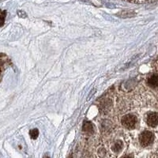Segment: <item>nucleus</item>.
<instances>
[{
    "mask_svg": "<svg viewBox=\"0 0 158 158\" xmlns=\"http://www.w3.org/2000/svg\"><path fill=\"white\" fill-rule=\"evenodd\" d=\"M138 119L133 114H126L123 116L121 119L122 125L126 129L132 130L136 126Z\"/></svg>",
    "mask_w": 158,
    "mask_h": 158,
    "instance_id": "1",
    "label": "nucleus"
},
{
    "mask_svg": "<svg viewBox=\"0 0 158 158\" xmlns=\"http://www.w3.org/2000/svg\"><path fill=\"white\" fill-rule=\"evenodd\" d=\"M146 123L151 127H156V126H158V113L150 112L147 116Z\"/></svg>",
    "mask_w": 158,
    "mask_h": 158,
    "instance_id": "3",
    "label": "nucleus"
},
{
    "mask_svg": "<svg viewBox=\"0 0 158 158\" xmlns=\"http://www.w3.org/2000/svg\"><path fill=\"white\" fill-rule=\"evenodd\" d=\"M148 85L152 88H158V74H153L148 78Z\"/></svg>",
    "mask_w": 158,
    "mask_h": 158,
    "instance_id": "4",
    "label": "nucleus"
},
{
    "mask_svg": "<svg viewBox=\"0 0 158 158\" xmlns=\"http://www.w3.org/2000/svg\"><path fill=\"white\" fill-rule=\"evenodd\" d=\"M2 54H0V81L2 80V74H3V71L5 70L6 66L7 64V58L5 55H3V57H2Z\"/></svg>",
    "mask_w": 158,
    "mask_h": 158,
    "instance_id": "5",
    "label": "nucleus"
},
{
    "mask_svg": "<svg viewBox=\"0 0 158 158\" xmlns=\"http://www.w3.org/2000/svg\"><path fill=\"white\" fill-rule=\"evenodd\" d=\"M154 140V134L151 131L149 130H145L139 135V142L141 146L143 147L150 146L153 142Z\"/></svg>",
    "mask_w": 158,
    "mask_h": 158,
    "instance_id": "2",
    "label": "nucleus"
},
{
    "mask_svg": "<svg viewBox=\"0 0 158 158\" xmlns=\"http://www.w3.org/2000/svg\"><path fill=\"white\" fill-rule=\"evenodd\" d=\"M5 17H6V13L5 12L0 13V26L2 25V24L4 23Z\"/></svg>",
    "mask_w": 158,
    "mask_h": 158,
    "instance_id": "9",
    "label": "nucleus"
},
{
    "mask_svg": "<svg viewBox=\"0 0 158 158\" xmlns=\"http://www.w3.org/2000/svg\"><path fill=\"white\" fill-rule=\"evenodd\" d=\"M29 135H30V137H31V138L33 139V140L36 139V138H38V136H39L38 129H32V130H30Z\"/></svg>",
    "mask_w": 158,
    "mask_h": 158,
    "instance_id": "8",
    "label": "nucleus"
},
{
    "mask_svg": "<svg viewBox=\"0 0 158 158\" xmlns=\"http://www.w3.org/2000/svg\"><path fill=\"white\" fill-rule=\"evenodd\" d=\"M123 148V143L121 140H118L112 144V150L114 153H119Z\"/></svg>",
    "mask_w": 158,
    "mask_h": 158,
    "instance_id": "7",
    "label": "nucleus"
},
{
    "mask_svg": "<svg viewBox=\"0 0 158 158\" xmlns=\"http://www.w3.org/2000/svg\"><path fill=\"white\" fill-rule=\"evenodd\" d=\"M82 130L87 134H92L93 131V126L92 123L89 121H85L83 123V126H82Z\"/></svg>",
    "mask_w": 158,
    "mask_h": 158,
    "instance_id": "6",
    "label": "nucleus"
}]
</instances>
